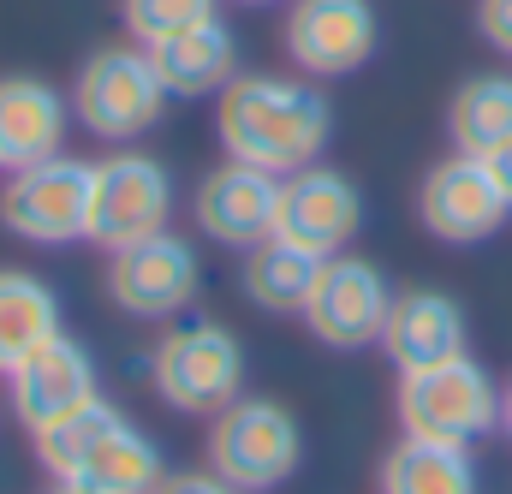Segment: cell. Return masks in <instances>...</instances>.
Returning a JSON list of instances; mask_svg holds the SVG:
<instances>
[{
	"label": "cell",
	"instance_id": "1",
	"mask_svg": "<svg viewBox=\"0 0 512 494\" xmlns=\"http://www.w3.org/2000/svg\"><path fill=\"white\" fill-rule=\"evenodd\" d=\"M215 137L227 161L292 179L322 161L334 137V108L304 72H239L215 96Z\"/></svg>",
	"mask_w": 512,
	"mask_h": 494
},
{
	"label": "cell",
	"instance_id": "2",
	"mask_svg": "<svg viewBox=\"0 0 512 494\" xmlns=\"http://www.w3.org/2000/svg\"><path fill=\"white\" fill-rule=\"evenodd\" d=\"M36 459L48 465V477L60 489L78 494H155V483L167 477L161 447L108 399H96L72 423L36 435Z\"/></svg>",
	"mask_w": 512,
	"mask_h": 494
},
{
	"label": "cell",
	"instance_id": "3",
	"mask_svg": "<svg viewBox=\"0 0 512 494\" xmlns=\"http://www.w3.org/2000/svg\"><path fill=\"white\" fill-rule=\"evenodd\" d=\"M167 84L149 60L143 42H108L90 48L84 66L72 72V120L102 143H131L143 131H155L167 114Z\"/></svg>",
	"mask_w": 512,
	"mask_h": 494
},
{
	"label": "cell",
	"instance_id": "4",
	"mask_svg": "<svg viewBox=\"0 0 512 494\" xmlns=\"http://www.w3.org/2000/svg\"><path fill=\"white\" fill-rule=\"evenodd\" d=\"M149 387L179 417H221L233 399H245V346L221 322H185L167 328L149 352Z\"/></svg>",
	"mask_w": 512,
	"mask_h": 494
},
{
	"label": "cell",
	"instance_id": "5",
	"mask_svg": "<svg viewBox=\"0 0 512 494\" xmlns=\"http://www.w3.org/2000/svg\"><path fill=\"white\" fill-rule=\"evenodd\" d=\"M393 405H399V429L423 435V441L477 447L483 435L501 429V387L471 352L429 364V370H405Z\"/></svg>",
	"mask_w": 512,
	"mask_h": 494
},
{
	"label": "cell",
	"instance_id": "6",
	"mask_svg": "<svg viewBox=\"0 0 512 494\" xmlns=\"http://www.w3.org/2000/svg\"><path fill=\"white\" fill-rule=\"evenodd\" d=\"M209 471L239 494H268L304 465V429L280 399H233L209 423Z\"/></svg>",
	"mask_w": 512,
	"mask_h": 494
},
{
	"label": "cell",
	"instance_id": "7",
	"mask_svg": "<svg viewBox=\"0 0 512 494\" xmlns=\"http://www.w3.org/2000/svg\"><path fill=\"white\" fill-rule=\"evenodd\" d=\"M90 185H96V161H72V155L12 167L0 185V227L42 250L78 245L90 239Z\"/></svg>",
	"mask_w": 512,
	"mask_h": 494
},
{
	"label": "cell",
	"instance_id": "8",
	"mask_svg": "<svg viewBox=\"0 0 512 494\" xmlns=\"http://www.w3.org/2000/svg\"><path fill=\"white\" fill-rule=\"evenodd\" d=\"M387 310H393L387 274L370 256L340 250V256H322V268H316V286H310V304H304V328L328 352H364V346H382Z\"/></svg>",
	"mask_w": 512,
	"mask_h": 494
},
{
	"label": "cell",
	"instance_id": "9",
	"mask_svg": "<svg viewBox=\"0 0 512 494\" xmlns=\"http://www.w3.org/2000/svg\"><path fill=\"white\" fill-rule=\"evenodd\" d=\"M280 42L304 78H352L376 60L382 18L370 0H286Z\"/></svg>",
	"mask_w": 512,
	"mask_h": 494
},
{
	"label": "cell",
	"instance_id": "10",
	"mask_svg": "<svg viewBox=\"0 0 512 494\" xmlns=\"http://www.w3.org/2000/svg\"><path fill=\"white\" fill-rule=\"evenodd\" d=\"M173 221V179L155 155L143 149H114L96 161L90 185V245L120 250L149 233H167Z\"/></svg>",
	"mask_w": 512,
	"mask_h": 494
},
{
	"label": "cell",
	"instance_id": "11",
	"mask_svg": "<svg viewBox=\"0 0 512 494\" xmlns=\"http://www.w3.org/2000/svg\"><path fill=\"white\" fill-rule=\"evenodd\" d=\"M203 292V262L179 233H149L137 245L108 250V298L137 322H167Z\"/></svg>",
	"mask_w": 512,
	"mask_h": 494
},
{
	"label": "cell",
	"instance_id": "12",
	"mask_svg": "<svg viewBox=\"0 0 512 494\" xmlns=\"http://www.w3.org/2000/svg\"><path fill=\"white\" fill-rule=\"evenodd\" d=\"M417 215H423V227L441 245H483V239H495L507 227L512 203L501 197V185H495V173H489L483 155H459L453 149L447 161H435L423 173Z\"/></svg>",
	"mask_w": 512,
	"mask_h": 494
},
{
	"label": "cell",
	"instance_id": "13",
	"mask_svg": "<svg viewBox=\"0 0 512 494\" xmlns=\"http://www.w3.org/2000/svg\"><path fill=\"white\" fill-rule=\"evenodd\" d=\"M364 227V191L340 167H304L280 179V209H274V239L310 250V256H340Z\"/></svg>",
	"mask_w": 512,
	"mask_h": 494
},
{
	"label": "cell",
	"instance_id": "14",
	"mask_svg": "<svg viewBox=\"0 0 512 494\" xmlns=\"http://www.w3.org/2000/svg\"><path fill=\"white\" fill-rule=\"evenodd\" d=\"M12 387V417L30 429V435H48L60 423H72L84 405L102 399V381H96V358L90 346H78L72 334L48 340L42 352H30L18 370L6 375Z\"/></svg>",
	"mask_w": 512,
	"mask_h": 494
},
{
	"label": "cell",
	"instance_id": "15",
	"mask_svg": "<svg viewBox=\"0 0 512 494\" xmlns=\"http://www.w3.org/2000/svg\"><path fill=\"white\" fill-rule=\"evenodd\" d=\"M274 209H280V179L262 167H245V161L209 167L191 191L197 233L221 250H239V256L262 239H274Z\"/></svg>",
	"mask_w": 512,
	"mask_h": 494
},
{
	"label": "cell",
	"instance_id": "16",
	"mask_svg": "<svg viewBox=\"0 0 512 494\" xmlns=\"http://www.w3.org/2000/svg\"><path fill=\"white\" fill-rule=\"evenodd\" d=\"M465 310L459 298L447 292H393V310H387V328H382V352L387 364L405 375V370H429V364H447L465 352Z\"/></svg>",
	"mask_w": 512,
	"mask_h": 494
},
{
	"label": "cell",
	"instance_id": "17",
	"mask_svg": "<svg viewBox=\"0 0 512 494\" xmlns=\"http://www.w3.org/2000/svg\"><path fill=\"white\" fill-rule=\"evenodd\" d=\"M72 131V96H60L48 78L12 72L0 78V167H30L66 149Z\"/></svg>",
	"mask_w": 512,
	"mask_h": 494
},
{
	"label": "cell",
	"instance_id": "18",
	"mask_svg": "<svg viewBox=\"0 0 512 494\" xmlns=\"http://www.w3.org/2000/svg\"><path fill=\"white\" fill-rule=\"evenodd\" d=\"M149 60H155V72H161V84H167L173 102H203V96H221L239 78V36L215 12V18H203V24H191V30L167 36V42H155Z\"/></svg>",
	"mask_w": 512,
	"mask_h": 494
},
{
	"label": "cell",
	"instance_id": "19",
	"mask_svg": "<svg viewBox=\"0 0 512 494\" xmlns=\"http://www.w3.org/2000/svg\"><path fill=\"white\" fill-rule=\"evenodd\" d=\"M376 489L382 494H483V483H477L471 447L399 435V441L387 447L382 471H376Z\"/></svg>",
	"mask_w": 512,
	"mask_h": 494
},
{
	"label": "cell",
	"instance_id": "20",
	"mask_svg": "<svg viewBox=\"0 0 512 494\" xmlns=\"http://www.w3.org/2000/svg\"><path fill=\"white\" fill-rule=\"evenodd\" d=\"M60 292L42 274L0 268V375H12L30 352L60 340Z\"/></svg>",
	"mask_w": 512,
	"mask_h": 494
},
{
	"label": "cell",
	"instance_id": "21",
	"mask_svg": "<svg viewBox=\"0 0 512 494\" xmlns=\"http://www.w3.org/2000/svg\"><path fill=\"white\" fill-rule=\"evenodd\" d=\"M316 268H322V256L286 245V239H262V245L245 250L239 286H245V298H251L256 310H268V316H304Z\"/></svg>",
	"mask_w": 512,
	"mask_h": 494
},
{
	"label": "cell",
	"instance_id": "22",
	"mask_svg": "<svg viewBox=\"0 0 512 494\" xmlns=\"http://www.w3.org/2000/svg\"><path fill=\"white\" fill-rule=\"evenodd\" d=\"M447 137L459 155H495L512 143V72H471L447 102Z\"/></svg>",
	"mask_w": 512,
	"mask_h": 494
},
{
	"label": "cell",
	"instance_id": "23",
	"mask_svg": "<svg viewBox=\"0 0 512 494\" xmlns=\"http://www.w3.org/2000/svg\"><path fill=\"white\" fill-rule=\"evenodd\" d=\"M215 12H221V0H126V6H120L126 36L143 42V48L179 36V30H191V24H203V18H215Z\"/></svg>",
	"mask_w": 512,
	"mask_h": 494
},
{
	"label": "cell",
	"instance_id": "24",
	"mask_svg": "<svg viewBox=\"0 0 512 494\" xmlns=\"http://www.w3.org/2000/svg\"><path fill=\"white\" fill-rule=\"evenodd\" d=\"M477 30L495 54H512V0H477Z\"/></svg>",
	"mask_w": 512,
	"mask_h": 494
},
{
	"label": "cell",
	"instance_id": "25",
	"mask_svg": "<svg viewBox=\"0 0 512 494\" xmlns=\"http://www.w3.org/2000/svg\"><path fill=\"white\" fill-rule=\"evenodd\" d=\"M155 494H239V489H227L215 471H167L155 483Z\"/></svg>",
	"mask_w": 512,
	"mask_h": 494
},
{
	"label": "cell",
	"instance_id": "26",
	"mask_svg": "<svg viewBox=\"0 0 512 494\" xmlns=\"http://www.w3.org/2000/svg\"><path fill=\"white\" fill-rule=\"evenodd\" d=\"M489 161V173H495V185H501V197L512 203V143H501L495 155H483Z\"/></svg>",
	"mask_w": 512,
	"mask_h": 494
},
{
	"label": "cell",
	"instance_id": "27",
	"mask_svg": "<svg viewBox=\"0 0 512 494\" xmlns=\"http://www.w3.org/2000/svg\"><path fill=\"white\" fill-rule=\"evenodd\" d=\"M501 429H507V441H512V381L501 387Z\"/></svg>",
	"mask_w": 512,
	"mask_h": 494
},
{
	"label": "cell",
	"instance_id": "28",
	"mask_svg": "<svg viewBox=\"0 0 512 494\" xmlns=\"http://www.w3.org/2000/svg\"><path fill=\"white\" fill-rule=\"evenodd\" d=\"M239 6H274V0H239Z\"/></svg>",
	"mask_w": 512,
	"mask_h": 494
},
{
	"label": "cell",
	"instance_id": "29",
	"mask_svg": "<svg viewBox=\"0 0 512 494\" xmlns=\"http://www.w3.org/2000/svg\"><path fill=\"white\" fill-rule=\"evenodd\" d=\"M48 494H78V489H60V483H54V489H48Z\"/></svg>",
	"mask_w": 512,
	"mask_h": 494
}]
</instances>
